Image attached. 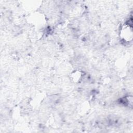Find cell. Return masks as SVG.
I'll return each mask as SVG.
<instances>
[{"label":"cell","mask_w":133,"mask_h":133,"mask_svg":"<svg viewBox=\"0 0 133 133\" xmlns=\"http://www.w3.org/2000/svg\"><path fill=\"white\" fill-rule=\"evenodd\" d=\"M121 34L122 38L126 42H129L132 38V26L130 24H125L123 27Z\"/></svg>","instance_id":"6da1fadb"}]
</instances>
